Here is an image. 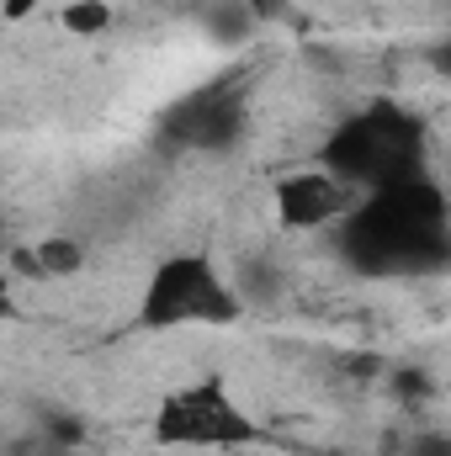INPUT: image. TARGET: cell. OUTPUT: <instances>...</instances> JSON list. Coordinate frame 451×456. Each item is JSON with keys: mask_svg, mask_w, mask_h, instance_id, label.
<instances>
[{"mask_svg": "<svg viewBox=\"0 0 451 456\" xmlns=\"http://www.w3.org/2000/svg\"><path fill=\"white\" fill-rule=\"evenodd\" d=\"M43 456H86V452H75V446H48Z\"/></svg>", "mask_w": 451, "mask_h": 456, "instance_id": "cell-10", "label": "cell"}, {"mask_svg": "<svg viewBox=\"0 0 451 456\" xmlns=\"http://www.w3.org/2000/svg\"><path fill=\"white\" fill-rule=\"evenodd\" d=\"M11 265L27 281H64V276H75L86 265V244L70 239V233H53V239H37V244L11 249Z\"/></svg>", "mask_w": 451, "mask_h": 456, "instance_id": "cell-7", "label": "cell"}, {"mask_svg": "<svg viewBox=\"0 0 451 456\" xmlns=\"http://www.w3.org/2000/svg\"><path fill=\"white\" fill-rule=\"evenodd\" d=\"M340 255L356 271H436L447 260V197L420 170L361 191V202L340 218Z\"/></svg>", "mask_w": 451, "mask_h": 456, "instance_id": "cell-1", "label": "cell"}, {"mask_svg": "<svg viewBox=\"0 0 451 456\" xmlns=\"http://www.w3.org/2000/svg\"><path fill=\"white\" fill-rule=\"evenodd\" d=\"M420 159H425V133L414 112H404L398 102H372L366 112L345 117L330 133L319 165L356 191H377L388 181L420 175Z\"/></svg>", "mask_w": 451, "mask_h": 456, "instance_id": "cell-2", "label": "cell"}, {"mask_svg": "<svg viewBox=\"0 0 451 456\" xmlns=\"http://www.w3.org/2000/svg\"><path fill=\"white\" fill-rule=\"evenodd\" d=\"M154 441L176 452H228L260 441V425L228 398L218 382H192L160 398L154 409Z\"/></svg>", "mask_w": 451, "mask_h": 456, "instance_id": "cell-4", "label": "cell"}, {"mask_svg": "<svg viewBox=\"0 0 451 456\" xmlns=\"http://www.w3.org/2000/svg\"><path fill=\"white\" fill-rule=\"evenodd\" d=\"M160 133L176 143V149H202V154H218V149H234L239 133H244V96L239 91H202L181 107H170Z\"/></svg>", "mask_w": 451, "mask_h": 456, "instance_id": "cell-5", "label": "cell"}, {"mask_svg": "<svg viewBox=\"0 0 451 456\" xmlns=\"http://www.w3.org/2000/svg\"><path fill=\"white\" fill-rule=\"evenodd\" d=\"M0 314H5V287H0Z\"/></svg>", "mask_w": 451, "mask_h": 456, "instance_id": "cell-11", "label": "cell"}, {"mask_svg": "<svg viewBox=\"0 0 451 456\" xmlns=\"http://www.w3.org/2000/svg\"><path fill=\"white\" fill-rule=\"evenodd\" d=\"M59 16H64V27H70V32H80V37H91V32L112 27V5H107V0H70Z\"/></svg>", "mask_w": 451, "mask_h": 456, "instance_id": "cell-8", "label": "cell"}, {"mask_svg": "<svg viewBox=\"0 0 451 456\" xmlns=\"http://www.w3.org/2000/svg\"><path fill=\"white\" fill-rule=\"evenodd\" d=\"M32 5H37V0H5V16H27Z\"/></svg>", "mask_w": 451, "mask_h": 456, "instance_id": "cell-9", "label": "cell"}, {"mask_svg": "<svg viewBox=\"0 0 451 456\" xmlns=\"http://www.w3.org/2000/svg\"><path fill=\"white\" fill-rule=\"evenodd\" d=\"M244 314L234 281L208 255H170L149 271V287L138 297L144 330H181V324H234Z\"/></svg>", "mask_w": 451, "mask_h": 456, "instance_id": "cell-3", "label": "cell"}, {"mask_svg": "<svg viewBox=\"0 0 451 456\" xmlns=\"http://www.w3.org/2000/svg\"><path fill=\"white\" fill-rule=\"evenodd\" d=\"M356 202H361V191L345 186V181H335L324 165L276 181V218H282V228H330V224H340Z\"/></svg>", "mask_w": 451, "mask_h": 456, "instance_id": "cell-6", "label": "cell"}, {"mask_svg": "<svg viewBox=\"0 0 451 456\" xmlns=\"http://www.w3.org/2000/svg\"><path fill=\"white\" fill-rule=\"evenodd\" d=\"M382 456H388V452H382Z\"/></svg>", "mask_w": 451, "mask_h": 456, "instance_id": "cell-12", "label": "cell"}]
</instances>
